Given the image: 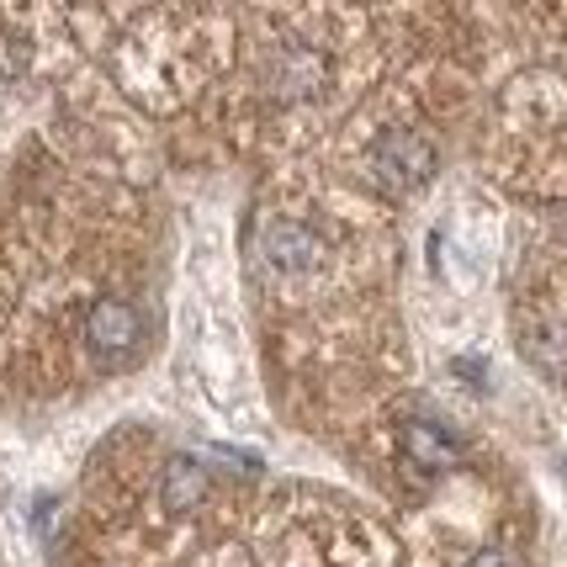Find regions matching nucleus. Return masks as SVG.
I'll return each instance as SVG.
<instances>
[{
    "instance_id": "6",
    "label": "nucleus",
    "mask_w": 567,
    "mask_h": 567,
    "mask_svg": "<svg viewBox=\"0 0 567 567\" xmlns=\"http://www.w3.org/2000/svg\"><path fill=\"white\" fill-rule=\"evenodd\" d=\"M276 80H281V96H313L323 85V59L313 49H287L276 59Z\"/></svg>"
},
{
    "instance_id": "7",
    "label": "nucleus",
    "mask_w": 567,
    "mask_h": 567,
    "mask_svg": "<svg viewBox=\"0 0 567 567\" xmlns=\"http://www.w3.org/2000/svg\"><path fill=\"white\" fill-rule=\"evenodd\" d=\"M467 567H515V557H509V551H498V546H488V551H477Z\"/></svg>"
},
{
    "instance_id": "4",
    "label": "nucleus",
    "mask_w": 567,
    "mask_h": 567,
    "mask_svg": "<svg viewBox=\"0 0 567 567\" xmlns=\"http://www.w3.org/2000/svg\"><path fill=\"white\" fill-rule=\"evenodd\" d=\"M319 255H323V245L313 228H302V223H271L266 228V260H271L276 271H313Z\"/></svg>"
},
{
    "instance_id": "5",
    "label": "nucleus",
    "mask_w": 567,
    "mask_h": 567,
    "mask_svg": "<svg viewBox=\"0 0 567 567\" xmlns=\"http://www.w3.org/2000/svg\"><path fill=\"white\" fill-rule=\"evenodd\" d=\"M207 488H213V472L202 467L197 456H171V467H165V488H159V498H165V509H171V515L197 509L202 498H207Z\"/></svg>"
},
{
    "instance_id": "1",
    "label": "nucleus",
    "mask_w": 567,
    "mask_h": 567,
    "mask_svg": "<svg viewBox=\"0 0 567 567\" xmlns=\"http://www.w3.org/2000/svg\"><path fill=\"white\" fill-rule=\"evenodd\" d=\"M371 175L388 186V192H420L424 181L435 175V144L398 127V133H382L377 148H371Z\"/></svg>"
},
{
    "instance_id": "2",
    "label": "nucleus",
    "mask_w": 567,
    "mask_h": 567,
    "mask_svg": "<svg viewBox=\"0 0 567 567\" xmlns=\"http://www.w3.org/2000/svg\"><path fill=\"white\" fill-rule=\"evenodd\" d=\"M85 346L96 355H127L144 346V313L127 297H101L85 313Z\"/></svg>"
},
{
    "instance_id": "3",
    "label": "nucleus",
    "mask_w": 567,
    "mask_h": 567,
    "mask_svg": "<svg viewBox=\"0 0 567 567\" xmlns=\"http://www.w3.org/2000/svg\"><path fill=\"white\" fill-rule=\"evenodd\" d=\"M403 456L420 472H451L462 467V441L435 420H409L403 424Z\"/></svg>"
}]
</instances>
